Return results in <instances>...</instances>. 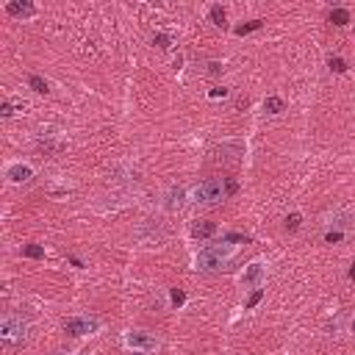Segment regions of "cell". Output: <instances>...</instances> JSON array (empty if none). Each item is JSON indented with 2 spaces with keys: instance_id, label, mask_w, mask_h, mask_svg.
<instances>
[{
  "instance_id": "6da1fadb",
  "label": "cell",
  "mask_w": 355,
  "mask_h": 355,
  "mask_svg": "<svg viewBox=\"0 0 355 355\" xmlns=\"http://www.w3.org/2000/svg\"><path fill=\"white\" fill-rule=\"evenodd\" d=\"M239 252V244L233 241H205L200 250L191 255V269L194 272H216L225 263H230Z\"/></svg>"
},
{
  "instance_id": "7a4b0ae2",
  "label": "cell",
  "mask_w": 355,
  "mask_h": 355,
  "mask_svg": "<svg viewBox=\"0 0 355 355\" xmlns=\"http://www.w3.org/2000/svg\"><path fill=\"white\" fill-rule=\"evenodd\" d=\"M225 194H227L225 180H219V178H205V180H200V183H194V186L189 189L186 200H189L191 205H216V202L225 200Z\"/></svg>"
},
{
  "instance_id": "3957f363",
  "label": "cell",
  "mask_w": 355,
  "mask_h": 355,
  "mask_svg": "<svg viewBox=\"0 0 355 355\" xmlns=\"http://www.w3.org/2000/svg\"><path fill=\"white\" fill-rule=\"evenodd\" d=\"M266 275H269V261H266V258H252V261H247L244 269L236 275V283H239L241 288L252 291V288H261V286L266 283Z\"/></svg>"
},
{
  "instance_id": "277c9868",
  "label": "cell",
  "mask_w": 355,
  "mask_h": 355,
  "mask_svg": "<svg viewBox=\"0 0 355 355\" xmlns=\"http://www.w3.org/2000/svg\"><path fill=\"white\" fill-rule=\"evenodd\" d=\"M122 347H125L128 352L153 355V352H158L161 341H158L155 333H150V330H125V333H122Z\"/></svg>"
},
{
  "instance_id": "5b68a950",
  "label": "cell",
  "mask_w": 355,
  "mask_h": 355,
  "mask_svg": "<svg viewBox=\"0 0 355 355\" xmlns=\"http://www.w3.org/2000/svg\"><path fill=\"white\" fill-rule=\"evenodd\" d=\"M103 327V322L97 316H89V313H78V316H69L64 322V333L72 336V338H86V336H97Z\"/></svg>"
},
{
  "instance_id": "8992f818",
  "label": "cell",
  "mask_w": 355,
  "mask_h": 355,
  "mask_svg": "<svg viewBox=\"0 0 355 355\" xmlns=\"http://www.w3.org/2000/svg\"><path fill=\"white\" fill-rule=\"evenodd\" d=\"M33 175H36V166H33L31 161H25V158L6 161V166H3V178H6L11 186H25V183L33 180Z\"/></svg>"
},
{
  "instance_id": "52a82bcc",
  "label": "cell",
  "mask_w": 355,
  "mask_h": 355,
  "mask_svg": "<svg viewBox=\"0 0 355 355\" xmlns=\"http://www.w3.org/2000/svg\"><path fill=\"white\" fill-rule=\"evenodd\" d=\"M0 338L6 344H22L28 338V322L22 316H14V313L3 316V322H0Z\"/></svg>"
},
{
  "instance_id": "ba28073f",
  "label": "cell",
  "mask_w": 355,
  "mask_h": 355,
  "mask_svg": "<svg viewBox=\"0 0 355 355\" xmlns=\"http://www.w3.org/2000/svg\"><path fill=\"white\" fill-rule=\"evenodd\" d=\"M6 14L17 17V19H33L36 17V6L31 0H8L6 3Z\"/></svg>"
},
{
  "instance_id": "9c48e42d",
  "label": "cell",
  "mask_w": 355,
  "mask_h": 355,
  "mask_svg": "<svg viewBox=\"0 0 355 355\" xmlns=\"http://www.w3.org/2000/svg\"><path fill=\"white\" fill-rule=\"evenodd\" d=\"M216 233H219V225L211 222V219H202V222H194V225H191V239H194V241H208V239H214Z\"/></svg>"
},
{
  "instance_id": "30bf717a",
  "label": "cell",
  "mask_w": 355,
  "mask_h": 355,
  "mask_svg": "<svg viewBox=\"0 0 355 355\" xmlns=\"http://www.w3.org/2000/svg\"><path fill=\"white\" fill-rule=\"evenodd\" d=\"M263 111H266V114H280V111H286V103H283V97H277V94H269V97L263 100Z\"/></svg>"
},
{
  "instance_id": "8fae6325",
  "label": "cell",
  "mask_w": 355,
  "mask_h": 355,
  "mask_svg": "<svg viewBox=\"0 0 355 355\" xmlns=\"http://www.w3.org/2000/svg\"><path fill=\"white\" fill-rule=\"evenodd\" d=\"M208 17H211V22H214L216 28H225V22H227V14H225L222 6H211V8H208Z\"/></svg>"
},
{
  "instance_id": "7c38bea8",
  "label": "cell",
  "mask_w": 355,
  "mask_h": 355,
  "mask_svg": "<svg viewBox=\"0 0 355 355\" xmlns=\"http://www.w3.org/2000/svg\"><path fill=\"white\" fill-rule=\"evenodd\" d=\"M28 86L36 92V94H47L50 89H47V80L42 78V75H28Z\"/></svg>"
},
{
  "instance_id": "4fadbf2b",
  "label": "cell",
  "mask_w": 355,
  "mask_h": 355,
  "mask_svg": "<svg viewBox=\"0 0 355 355\" xmlns=\"http://www.w3.org/2000/svg\"><path fill=\"white\" fill-rule=\"evenodd\" d=\"M22 255H25V258H44L47 250H44V244H25V247H22Z\"/></svg>"
},
{
  "instance_id": "5bb4252c",
  "label": "cell",
  "mask_w": 355,
  "mask_h": 355,
  "mask_svg": "<svg viewBox=\"0 0 355 355\" xmlns=\"http://www.w3.org/2000/svg\"><path fill=\"white\" fill-rule=\"evenodd\" d=\"M330 22L338 25V28L347 25V22H349V11H347V8H333V11H330Z\"/></svg>"
},
{
  "instance_id": "9a60e30c",
  "label": "cell",
  "mask_w": 355,
  "mask_h": 355,
  "mask_svg": "<svg viewBox=\"0 0 355 355\" xmlns=\"http://www.w3.org/2000/svg\"><path fill=\"white\" fill-rule=\"evenodd\" d=\"M261 300H263V288H252V291H250V297H247V302H244V311H252Z\"/></svg>"
},
{
  "instance_id": "2e32d148",
  "label": "cell",
  "mask_w": 355,
  "mask_h": 355,
  "mask_svg": "<svg viewBox=\"0 0 355 355\" xmlns=\"http://www.w3.org/2000/svg\"><path fill=\"white\" fill-rule=\"evenodd\" d=\"M300 225H302V214L300 211H291L286 216V230H300Z\"/></svg>"
},
{
  "instance_id": "e0dca14e",
  "label": "cell",
  "mask_w": 355,
  "mask_h": 355,
  "mask_svg": "<svg viewBox=\"0 0 355 355\" xmlns=\"http://www.w3.org/2000/svg\"><path fill=\"white\" fill-rule=\"evenodd\" d=\"M169 302H172L175 308L186 305V291H183V288H172V291H169Z\"/></svg>"
},
{
  "instance_id": "ac0fdd59",
  "label": "cell",
  "mask_w": 355,
  "mask_h": 355,
  "mask_svg": "<svg viewBox=\"0 0 355 355\" xmlns=\"http://www.w3.org/2000/svg\"><path fill=\"white\" fill-rule=\"evenodd\" d=\"M258 28H261V19H252V22H247V25H239V28H236V33H239V36H244V33L258 31Z\"/></svg>"
},
{
  "instance_id": "d6986e66",
  "label": "cell",
  "mask_w": 355,
  "mask_h": 355,
  "mask_svg": "<svg viewBox=\"0 0 355 355\" xmlns=\"http://www.w3.org/2000/svg\"><path fill=\"white\" fill-rule=\"evenodd\" d=\"M17 111H14V103L11 100H3V105H0V116L3 119H8V116H14Z\"/></svg>"
},
{
  "instance_id": "ffe728a7",
  "label": "cell",
  "mask_w": 355,
  "mask_h": 355,
  "mask_svg": "<svg viewBox=\"0 0 355 355\" xmlns=\"http://www.w3.org/2000/svg\"><path fill=\"white\" fill-rule=\"evenodd\" d=\"M153 44H155V47H161V50H169V47H172V44H169V36H166V33H158V36L153 39Z\"/></svg>"
},
{
  "instance_id": "44dd1931",
  "label": "cell",
  "mask_w": 355,
  "mask_h": 355,
  "mask_svg": "<svg viewBox=\"0 0 355 355\" xmlns=\"http://www.w3.org/2000/svg\"><path fill=\"white\" fill-rule=\"evenodd\" d=\"M227 94V89H219V86H214L211 92H208V100H219V97H225Z\"/></svg>"
},
{
  "instance_id": "7402d4cb",
  "label": "cell",
  "mask_w": 355,
  "mask_h": 355,
  "mask_svg": "<svg viewBox=\"0 0 355 355\" xmlns=\"http://www.w3.org/2000/svg\"><path fill=\"white\" fill-rule=\"evenodd\" d=\"M341 236H344L341 230H327V233H324V241H330V244H333V241H338Z\"/></svg>"
},
{
  "instance_id": "603a6c76",
  "label": "cell",
  "mask_w": 355,
  "mask_h": 355,
  "mask_svg": "<svg viewBox=\"0 0 355 355\" xmlns=\"http://www.w3.org/2000/svg\"><path fill=\"white\" fill-rule=\"evenodd\" d=\"M330 69H336V72H344V61H341V58H330Z\"/></svg>"
},
{
  "instance_id": "cb8c5ba5",
  "label": "cell",
  "mask_w": 355,
  "mask_h": 355,
  "mask_svg": "<svg viewBox=\"0 0 355 355\" xmlns=\"http://www.w3.org/2000/svg\"><path fill=\"white\" fill-rule=\"evenodd\" d=\"M208 72H211V75H219V72H222V64H219V61H211V64H208Z\"/></svg>"
},
{
  "instance_id": "d4e9b609",
  "label": "cell",
  "mask_w": 355,
  "mask_h": 355,
  "mask_svg": "<svg viewBox=\"0 0 355 355\" xmlns=\"http://www.w3.org/2000/svg\"><path fill=\"white\" fill-rule=\"evenodd\" d=\"M172 64H175V69H180V64H183V55H180V53H178V55H175V58H172Z\"/></svg>"
},
{
  "instance_id": "484cf974",
  "label": "cell",
  "mask_w": 355,
  "mask_h": 355,
  "mask_svg": "<svg viewBox=\"0 0 355 355\" xmlns=\"http://www.w3.org/2000/svg\"><path fill=\"white\" fill-rule=\"evenodd\" d=\"M352 333H355V319H352Z\"/></svg>"
},
{
  "instance_id": "4316f807",
  "label": "cell",
  "mask_w": 355,
  "mask_h": 355,
  "mask_svg": "<svg viewBox=\"0 0 355 355\" xmlns=\"http://www.w3.org/2000/svg\"><path fill=\"white\" fill-rule=\"evenodd\" d=\"M133 355H144V352H133Z\"/></svg>"
},
{
  "instance_id": "83f0119b",
  "label": "cell",
  "mask_w": 355,
  "mask_h": 355,
  "mask_svg": "<svg viewBox=\"0 0 355 355\" xmlns=\"http://www.w3.org/2000/svg\"><path fill=\"white\" fill-rule=\"evenodd\" d=\"M67 355H75V352H67Z\"/></svg>"
}]
</instances>
